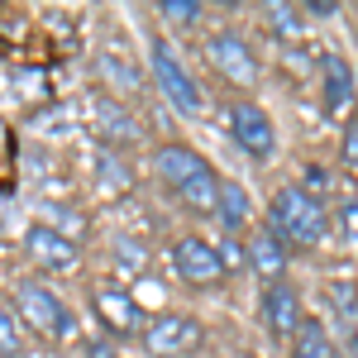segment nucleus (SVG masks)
Returning a JSON list of instances; mask_svg holds the SVG:
<instances>
[{"mask_svg": "<svg viewBox=\"0 0 358 358\" xmlns=\"http://www.w3.org/2000/svg\"><path fill=\"white\" fill-rule=\"evenodd\" d=\"M153 167H158V177L167 182V192L177 196L187 210H196V215H215L224 182L215 177V167L206 163L192 143H163V148L153 153Z\"/></svg>", "mask_w": 358, "mask_h": 358, "instance_id": "obj_1", "label": "nucleus"}, {"mask_svg": "<svg viewBox=\"0 0 358 358\" xmlns=\"http://www.w3.org/2000/svg\"><path fill=\"white\" fill-rule=\"evenodd\" d=\"M268 229L287 248H315L330 229V215H325V201L306 187H282L268 206Z\"/></svg>", "mask_w": 358, "mask_h": 358, "instance_id": "obj_2", "label": "nucleus"}, {"mask_svg": "<svg viewBox=\"0 0 358 358\" xmlns=\"http://www.w3.org/2000/svg\"><path fill=\"white\" fill-rule=\"evenodd\" d=\"M15 315H20L24 325H34L43 339H72V334H77L72 306L62 301L53 287H43V282H20V287H15Z\"/></svg>", "mask_w": 358, "mask_h": 358, "instance_id": "obj_3", "label": "nucleus"}, {"mask_svg": "<svg viewBox=\"0 0 358 358\" xmlns=\"http://www.w3.org/2000/svg\"><path fill=\"white\" fill-rule=\"evenodd\" d=\"M167 263H172V273L182 277L187 287H220L224 277H229L224 253L210 244V239H201V234H182V239H172Z\"/></svg>", "mask_w": 358, "mask_h": 358, "instance_id": "obj_4", "label": "nucleus"}, {"mask_svg": "<svg viewBox=\"0 0 358 358\" xmlns=\"http://www.w3.org/2000/svg\"><path fill=\"white\" fill-rule=\"evenodd\" d=\"M224 124H229V138L244 148L253 163H268L277 153V124L258 101H234V106H224Z\"/></svg>", "mask_w": 358, "mask_h": 358, "instance_id": "obj_5", "label": "nucleus"}, {"mask_svg": "<svg viewBox=\"0 0 358 358\" xmlns=\"http://www.w3.org/2000/svg\"><path fill=\"white\" fill-rule=\"evenodd\" d=\"M153 82H158V91L167 96V106L177 115L201 110V86H196V77L187 72V62L177 57V48L167 38H153Z\"/></svg>", "mask_w": 358, "mask_h": 358, "instance_id": "obj_6", "label": "nucleus"}, {"mask_svg": "<svg viewBox=\"0 0 358 358\" xmlns=\"http://www.w3.org/2000/svg\"><path fill=\"white\" fill-rule=\"evenodd\" d=\"M143 344L158 358H182L201 344V320L187 315V310H163V315H153L143 325Z\"/></svg>", "mask_w": 358, "mask_h": 358, "instance_id": "obj_7", "label": "nucleus"}, {"mask_svg": "<svg viewBox=\"0 0 358 358\" xmlns=\"http://www.w3.org/2000/svg\"><path fill=\"white\" fill-rule=\"evenodd\" d=\"M258 315H263L268 334H277V339H292V334L301 330V320H306L301 292H296V287H292L287 277H277V282H263V296H258Z\"/></svg>", "mask_w": 358, "mask_h": 358, "instance_id": "obj_8", "label": "nucleus"}, {"mask_svg": "<svg viewBox=\"0 0 358 358\" xmlns=\"http://www.w3.org/2000/svg\"><path fill=\"white\" fill-rule=\"evenodd\" d=\"M206 57H210V67L220 72L224 82H234V86L258 82V57H253V48H248L239 34H229V29L206 38Z\"/></svg>", "mask_w": 358, "mask_h": 358, "instance_id": "obj_9", "label": "nucleus"}, {"mask_svg": "<svg viewBox=\"0 0 358 358\" xmlns=\"http://www.w3.org/2000/svg\"><path fill=\"white\" fill-rule=\"evenodd\" d=\"M24 248H29V258L38 263V273H72L77 268V239L62 234L57 224H29Z\"/></svg>", "mask_w": 358, "mask_h": 358, "instance_id": "obj_10", "label": "nucleus"}, {"mask_svg": "<svg viewBox=\"0 0 358 358\" xmlns=\"http://www.w3.org/2000/svg\"><path fill=\"white\" fill-rule=\"evenodd\" d=\"M91 310L110 334H143V310L124 287H96L91 292Z\"/></svg>", "mask_w": 358, "mask_h": 358, "instance_id": "obj_11", "label": "nucleus"}, {"mask_svg": "<svg viewBox=\"0 0 358 358\" xmlns=\"http://www.w3.org/2000/svg\"><path fill=\"white\" fill-rule=\"evenodd\" d=\"M287 253H292V248L282 244L268 224L253 229V234H244V263L253 268V273H263L268 282H277V277L287 273Z\"/></svg>", "mask_w": 358, "mask_h": 358, "instance_id": "obj_12", "label": "nucleus"}, {"mask_svg": "<svg viewBox=\"0 0 358 358\" xmlns=\"http://www.w3.org/2000/svg\"><path fill=\"white\" fill-rule=\"evenodd\" d=\"M320 77H325V110L339 115L344 106H354V67L339 53L320 57Z\"/></svg>", "mask_w": 358, "mask_h": 358, "instance_id": "obj_13", "label": "nucleus"}, {"mask_svg": "<svg viewBox=\"0 0 358 358\" xmlns=\"http://www.w3.org/2000/svg\"><path fill=\"white\" fill-rule=\"evenodd\" d=\"M292 358H334V339L315 315H306L301 330L292 334Z\"/></svg>", "mask_w": 358, "mask_h": 358, "instance_id": "obj_14", "label": "nucleus"}, {"mask_svg": "<svg viewBox=\"0 0 358 358\" xmlns=\"http://www.w3.org/2000/svg\"><path fill=\"white\" fill-rule=\"evenodd\" d=\"M96 129H101L106 138H120V143H129V138H138L134 115L124 110L120 101H96Z\"/></svg>", "mask_w": 358, "mask_h": 358, "instance_id": "obj_15", "label": "nucleus"}, {"mask_svg": "<svg viewBox=\"0 0 358 358\" xmlns=\"http://www.w3.org/2000/svg\"><path fill=\"white\" fill-rule=\"evenodd\" d=\"M215 215L224 220V229H244V224H248V215H253V206H248L244 187L224 182V187H220V206H215Z\"/></svg>", "mask_w": 358, "mask_h": 358, "instance_id": "obj_16", "label": "nucleus"}, {"mask_svg": "<svg viewBox=\"0 0 358 358\" xmlns=\"http://www.w3.org/2000/svg\"><path fill=\"white\" fill-rule=\"evenodd\" d=\"M0 358H24V320L15 306H0Z\"/></svg>", "mask_w": 358, "mask_h": 358, "instance_id": "obj_17", "label": "nucleus"}, {"mask_svg": "<svg viewBox=\"0 0 358 358\" xmlns=\"http://www.w3.org/2000/svg\"><path fill=\"white\" fill-rule=\"evenodd\" d=\"M96 72H101V77H106L110 86H120V91H134V86H138V72L129 67V62H124V57L101 53V57H96Z\"/></svg>", "mask_w": 358, "mask_h": 358, "instance_id": "obj_18", "label": "nucleus"}, {"mask_svg": "<svg viewBox=\"0 0 358 358\" xmlns=\"http://www.w3.org/2000/svg\"><path fill=\"white\" fill-rule=\"evenodd\" d=\"M268 24H273V34H282V38H296L306 29V10H296V5H268Z\"/></svg>", "mask_w": 358, "mask_h": 358, "instance_id": "obj_19", "label": "nucleus"}, {"mask_svg": "<svg viewBox=\"0 0 358 358\" xmlns=\"http://www.w3.org/2000/svg\"><path fill=\"white\" fill-rule=\"evenodd\" d=\"M158 15H163L167 24L192 29L196 20H201V5H196V0H158Z\"/></svg>", "mask_w": 358, "mask_h": 358, "instance_id": "obj_20", "label": "nucleus"}, {"mask_svg": "<svg viewBox=\"0 0 358 358\" xmlns=\"http://www.w3.org/2000/svg\"><path fill=\"white\" fill-rule=\"evenodd\" d=\"M339 153H344V167L358 172V115L344 124V148H339Z\"/></svg>", "mask_w": 358, "mask_h": 358, "instance_id": "obj_21", "label": "nucleus"}, {"mask_svg": "<svg viewBox=\"0 0 358 358\" xmlns=\"http://www.w3.org/2000/svg\"><path fill=\"white\" fill-rule=\"evenodd\" d=\"M339 229H344L349 244H358V206H354V201H344V210H339Z\"/></svg>", "mask_w": 358, "mask_h": 358, "instance_id": "obj_22", "label": "nucleus"}, {"mask_svg": "<svg viewBox=\"0 0 358 358\" xmlns=\"http://www.w3.org/2000/svg\"><path fill=\"white\" fill-rule=\"evenodd\" d=\"M310 15H320V20L334 15V0H310Z\"/></svg>", "mask_w": 358, "mask_h": 358, "instance_id": "obj_23", "label": "nucleus"}]
</instances>
